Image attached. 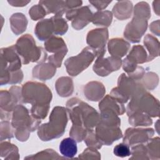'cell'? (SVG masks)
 I'll return each mask as SVG.
<instances>
[{
  "label": "cell",
  "instance_id": "1",
  "mask_svg": "<svg viewBox=\"0 0 160 160\" xmlns=\"http://www.w3.org/2000/svg\"><path fill=\"white\" fill-rule=\"evenodd\" d=\"M21 94L22 102L32 105L30 112L33 117L40 120L46 118L52 96L45 84L28 81L22 85Z\"/></svg>",
  "mask_w": 160,
  "mask_h": 160
},
{
  "label": "cell",
  "instance_id": "2",
  "mask_svg": "<svg viewBox=\"0 0 160 160\" xmlns=\"http://www.w3.org/2000/svg\"><path fill=\"white\" fill-rule=\"evenodd\" d=\"M66 108L72 125L93 129L100 121V114L98 111L78 98L69 99Z\"/></svg>",
  "mask_w": 160,
  "mask_h": 160
},
{
  "label": "cell",
  "instance_id": "3",
  "mask_svg": "<svg viewBox=\"0 0 160 160\" xmlns=\"http://www.w3.org/2000/svg\"><path fill=\"white\" fill-rule=\"evenodd\" d=\"M41 120L33 117L29 110L19 104L16 106L12 112L11 125L16 139L21 142L26 141L29 138L31 132L36 130Z\"/></svg>",
  "mask_w": 160,
  "mask_h": 160
},
{
  "label": "cell",
  "instance_id": "4",
  "mask_svg": "<svg viewBox=\"0 0 160 160\" xmlns=\"http://www.w3.org/2000/svg\"><path fill=\"white\" fill-rule=\"evenodd\" d=\"M68 123L66 108L54 107L49 116V122L40 125L38 128V136L43 141H48L62 136Z\"/></svg>",
  "mask_w": 160,
  "mask_h": 160
},
{
  "label": "cell",
  "instance_id": "5",
  "mask_svg": "<svg viewBox=\"0 0 160 160\" xmlns=\"http://www.w3.org/2000/svg\"><path fill=\"white\" fill-rule=\"evenodd\" d=\"M15 46L24 64L34 62H42L47 58L48 54L46 51L42 48L36 46L31 34H26L18 38Z\"/></svg>",
  "mask_w": 160,
  "mask_h": 160
},
{
  "label": "cell",
  "instance_id": "6",
  "mask_svg": "<svg viewBox=\"0 0 160 160\" xmlns=\"http://www.w3.org/2000/svg\"><path fill=\"white\" fill-rule=\"evenodd\" d=\"M128 116L134 112H142L152 118L159 115V102L151 94L144 90L130 99L126 108Z\"/></svg>",
  "mask_w": 160,
  "mask_h": 160
},
{
  "label": "cell",
  "instance_id": "7",
  "mask_svg": "<svg viewBox=\"0 0 160 160\" xmlns=\"http://www.w3.org/2000/svg\"><path fill=\"white\" fill-rule=\"evenodd\" d=\"M144 90L146 89L140 82L134 81L126 74L122 73L118 78V86L111 90L109 95L118 102L124 104Z\"/></svg>",
  "mask_w": 160,
  "mask_h": 160
},
{
  "label": "cell",
  "instance_id": "8",
  "mask_svg": "<svg viewBox=\"0 0 160 160\" xmlns=\"http://www.w3.org/2000/svg\"><path fill=\"white\" fill-rule=\"evenodd\" d=\"M1 85L8 84L9 75L11 72L21 69V60L15 45L1 49Z\"/></svg>",
  "mask_w": 160,
  "mask_h": 160
},
{
  "label": "cell",
  "instance_id": "9",
  "mask_svg": "<svg viewBox=\"0 0 160 160\" xmlns=\"http://www.w3.org/2000/svg\"><path fill=\"white\" fill-rule=\"evenodd\" d=\"M97 55V52L90 47L84 48L79 54L65 61L64 66L67 72L71 76H78L89 67Z\"/></svg>",
  "mask_w": 160,
  "mask_h": 160
},
{
  "label": "cell",
  "instance_id": "10",
  "mask_svg": "<svg viewBox=\"0 0 160 160\" xmlns=\"http://www.w3.org/2000/svg\"><path fill=\"white\" fill-rule=\"evenodd\" d=\"M22 102L21 88L18 86H12L9 91L1 90L0 95L1 119H11L12 112L16 106Z\"/></svg>",
  "mask_w": 160,
  "mask_h": 160
},
{
  "label": "cell",
  "instance_id": "11",
  "mask_svg": "<svg viewBox=\"0 0 160 160\" xmlns=\"http://www.w3.org/2000/svg\"><path fill=\"white\" fill-rule=\"evenodd\" d=\"M148 19L138 16H134L127 24L124 31V37L131 43H138L148 28Z\"/></svg>",
  "mask_w": 160,
  "mask_h": 160
},
{
  "label": "cell",
  "instance_id": "12",
  "mask_svg": "<svg viewBox=\"0 0 160 160\" xmlns=\"http://www.w3.org/2000/svg\"><path fill=\"white\" fill-rule=\"evenodd\" d=\"M93 13L88 6L68 11L66 18L71 21V26L76 30H81L92 21Z\"/></svg>",
  "mask_w": 160,
  "mask_h": 160
},
{
  "label": "cell",
  "instance_id": "13",
  "mask_svg": "<svg viewBox=\"0 0 160 160\" xmlns=\"http://www.w3.org/2000/svg\"><path fill=\"white\" fill-rule=\"evenodd\" d=\"M109 32L107 28H97L88 32L86 42L89 47L94 50L98 56L106 53V44L108 40Z\"/></svg>",
  "mask_w": 160,
  "mask_h": 160
},
{
  "label": "cell",
  "instance_id": "14",
  "mask_svg": "<svg viewBox=\"0 0 160 160\" xmlns=\"http://www.w3.org/2000/svg\"><path fill=\"white\" fill-rule=\"evenodd\" d=\"M96 58L92 69L99 76H107L111 72L119 70L122 66V60L119 58L111 56L104 58L103 55Z\"/></svg>",
  "mask_w": 160,
  "mask_h": 160
},
{
  "label": "cell",
  "instance_id": "15",
  "mask_svg": "<svg viewBox=\"0 0 160 160\" xmlns=\"http://www.w3.org/2000/svg\"><path fill=\"white\" fill-rule=\"evenodd\" d=\"M95 133L102 145L106 146L111 145L114 141L122 137L120 127L106 125L100 122L96 126Z\"/></svg>",
  "mask_w": 160,
  "mask_h": 160
},
{
  "label": "cell",
  "instance_id": "16",
  "mask_svg": "<svg viewBox=\"0 0 160 160\" xmlns=\"http://www.w3.org/2000/svg\"><path fill=\"white\" fill-rule=\"evenodd\" d=\"M152 128H129L124 132L123 142L129 146L147 142L154 135Z\"/></svg>",
  "mask_w": 160,
  "mask_h": 160
},
{
  "label": "cell",
  "instance_id": "17",
  "mask_svg": "<svg viewBox=\"0 0 160 160\" xmlns=\"http://www.w3.org/2000/svg\"><path fill=\"white\" fill-rule=\"evenodd\" d=\"M106 88L103 84L99 81H90L83 88V93L87 99L91 101H99L105 94Z\"/></svg>",
  "mask_w": 160,
  "mask_h": 160
},
{
  "label": "cell",
  "instance_id": "18",
  "mask_svg": "<svg viewBox=\"0 0 160 160\" xmlns=\"http://www.w3.org/2000/svg\"><path fill=\"white\" fill-rule=\"evenodd\" d=\"M130 44L122 38H112L108 41V49L109 54L114 57L121 58L128 53Z\"/></svg>",
  "mask_w": 160,
  "mask_h": 160
},
{
  "label": "cell",
  "instance_id": "19",
  "mask_svg": "<svg viewBox=\"0 0 160 160\" xmlns=\"http://www.w3.org/2000/svg\"><path fill=\"white\" fill-rule=\"evenodd\" d=\"M56 67L50 62H40L32 69L33 78L41 81H46L51 79L56 72Z\"/></svg>",
  "mask_w": 160,
  "mask_h": 160
},
{
  "label": "cell",
  "instance_id": "20",
  "mask_svg": "<svg viewBox=\"0 0 160 160\" xmlns=\"http://www.w3.org/2000/svg\"><path fill=\"white\" fill-rule=\"evenodd\" d=\"M44 48L48 52L55 55L65 56L68 52V48L62 38L52 36L44 42Z\"/></svg>",
  "mask_w": 160,
  "mask_h": 160
},
{
  "label": "cell",
  "instance_id": "21",
  "mask_svg": "<svg viewBox=\"0 0 160 160\" xmlns=\"http://www.w3.org/2000/svg\"><path fill=\"white\" fill-rule=\"evenodd\" d=\"M34 33L40 41H46L54 34V26L52 19H45L39 21L35 28Z\"/></svg>",
  "mask_w": 160,
  "mask_h": 160
},
{
  "label": "cell",
  "instance_id": "22",
  "mask_svg": "<svg viewBox=\"0 0 160 160\" xmlns=\"http://www.w3.org/2000/svg\"><path fill=\"white\" fill-rule=\"evenodd\" d=\"M99 109L100 111L103 110L112 111L118 116L123 114L126 111L123 104L114 99L109 94L106 95L99 102Z\"/></svg>",
  "mask_w": 160,
  "mask_h": 160
},
{
  "label": "cell",
  "instance_id": "23",
  "mask_svg": "<svg viewBox=\"0 0 160 160\" xmlns=\"http://www.w3.org/2000/svg\"><path fill=\"white\" fill-rule=\"evenodd\" d=\"M133 11L132 3L130 1H118L112 8L115 18L119 20H124L129 18Z\"/></svg>",
  "mask_w": 160,
  "mask_h": 160
},
{
  "label": "cell",
  "instance_id": "24",
  "mask_svg": "<svg viewBox=\"0 0 160 160\" xmlns=\"http://www.w3.org/2000/svg\"><path fill=\"white\" fill-rule=\"evenodd\" d=\"M55 88L59 96L63 98L68 97L74 91L73 81L70 77L68 76L59 78L56 82Z\"/></svg>",
  "mask_w": 160,
  "mask_h": 160
},
{
  "label": "cell",
  "instance_id": "25",
  "mask_svg": "<svg viewBox=\"0 0 160 160\" xmlns=\"http://www.w3.org/2000/svg\"><path fill=\"white\" fill-rule=\"evenodd\" d=\"M9 22L13 33L16 35H19L26 31L28 21L24 14L16 12L10 17Z\"/></svg>",
  "mask_w": 160,
  "mask_h": 160
},
{
  "label": "cell",
  "instance_id": "26",
  "mask_svg": "<svg viewBox=\"0 0 160 160\" xmlns=\"http://www.w3.org/2000/svg\"><path fill=\"white\" fill-rule=\"evenodd\" d=\"M148 55L144 47L141 45H136L132 48L125 59L130 62L138 64L148 62Z\"/></svg>",
  "mask_w": 160,
  "mask_h": 160
},
{
  "label": "cell",
  "instance_id": "27",
  "mask_svg": "<svg viewBox=\"0 0 160 160\" xmlns=\"http://www.w3.org/2000/svg\"><path fill=\"white\" fill-rule=\"evenodd\" d=\"M39 4L44 7L47 14L62 16L66 12L64 1H39Z\"/></svg>",
  "mask_w": 160,
  "mask_h": 160
},
{
  "label": "cell",
  "instance_id": "28",
  "mask_svg": "<svg viewBox=\"0 0 160 160\" xmlns=\"http://www.w3.org/2000/svg\"><path fill=\"white\" fill-rule=\"evenodd\" d=\"M144 45L149 52L148 62L152 61L159 55V42L157 38L148 34L144 38Z\"/></svg>",
  "mask_w": 160,
  "mask_h": 160
},
{
  "label": "cell",
  "instance_id": "29",
  "mask_svg": "<svg viewBox=\"0 0 160 160\" xmlns=\"http://www.w3.org/2000/svg\"><path fill=\"white\" fill-rule=\"evenodd\" d=\"M76 141L72 138H67L61 141L59 144L61 154L68 158H72L78 152Z\"/></svg>",
  "mask_w": 160,
  "mask_h": 160
},
{
  "label": "cell",
  "instance_id": "30",
  "mask_svg": "<svg viewBox=\"0 0 160 160\" xmlns=\"http://www.w3.org/2000/svg\"><path fill=\"white\" fill-rule=\"evenodd\" d=\"M1 156L5 159H19V149L16 146L9 141H1L0 146Z\"/></svg>",
  "mask_w": 160,
  "mask_h": 160
},
{
  "label": "cell",
  "instance_id": "31",
  "mask_svg": "<svg viewBox=\"0 0 160 160\" xmlns=\"http://www.w3.org/2000/svg\"><path fill=\"white\" fill-rule=\"evenodd\" d=\"M112 21V12L107 10L98 11L93 14L92 22L96 26L108 27Z\"/></svg>",
  "mask_w": 160,
  "mask_h": 160
},
{
  "label": "cell",
  "instance_id": "32",
  "mask_svg": "<svg viewBox=\"0 0 160 160\" xmlns=\"http://www.w3.org/2000/svg\"><path fill=\"white\" fill-rule=\"evenodd\" d=\"M128 122L133 126H148L152 124L151 117L142 112H134L128 116Z\"/></svg>",
  "mask_w": 160,
  "mask_h": 160
},
{
  "label": "cell",
  "instance_id": "33",
  "mask_svg": "<svg viewBox=\"0 0 160 160\" xmlns=\"http://www.w3.org/2000/svg\"><path fill=\"white\" fill-rule=\"evenodd\" d=\"M159 138L156 137L150 139L146 146L149 159H160V142Z\"/></svg>",
  "mask_w": 160,
  "mask_h": 160
},
{
  "label": "cell",
  "instance_id": "34",
  "mask_svg": "<svg viewBox=\"0 0 160 160\" xmlns=\"http://www.w3.org/2000/svg\"><path fill=\"white\" fill-rule=\"evenodd\" d=\"M64 158V157L59 156V154L52 149H44L35 154L24 158L26 159H59Z\"/></svg>",
  "mask_w": 160,
  "mask_h": 160
},
{
  "label": "cell",
  "instance_id": "35",
  "mask_svg": "<svg viewBox=\"0 0 160 160\" xmlns=\"http://www.w3.org/2000/svg\"><path fill=\"white\" fill-rule=\"evenodd\" d=\"M54 26V34L55 35H63L68 29V25L65 20L61 16H54L51 18Z\"/></svg>",
  "mask_w": 160,
  "mask_h": 160
},
{
  "label": "cell",
  "instance_id": "36",
  "mask_svg": "<svg viewBox=\"0 0 160 160\" xmlns=\"http://www.w3.org/2000/svg\"><path fill=\"white\" fill-rule=\"evenodd\" d=\"M141 80L142 81L140 82L146 89L153 90L158 85L159 77L153 72H148L144 74Z\"/></svg>",
  "mask_w": 160,
  "mask_h": 160
},
{
  "label": "cell",
  "instance_id": "37",
  "mask_svg": "<svg viewBox=\"0 0 160 160\" xmlns=\"http://www.w3.org/2000/svg\"><path fill=\"white\" fill-rule=\"evenodd\" d=\"M131 157L129 159H149L146 146L142 144H136L131 148Z\"/></svg>",
  "mask_w": 160,
  "mask_h": 160
},
{
  "label": "cell",
  "instance_id": "38",
  "mask_svg": "<svg viewBox=\"0 0 160 160\" xmlns=\"http://www.w3.org/2000/svg\"><path fill=\"white\" fill-rule=\"evenodd\" d=\"M133 15L149 19L151 18V9L148 3L144 1L138 2L134 8Z\"/></svg>",
  "mask_w": 160,
  "mask_h": 160
},
{
  "label": "cell",
  "instance_id": "39",
  "mask_svg": "<svg viewBox=\"0 0 160 160\" xmlns=\"http://www.w3.org/2000/svg\"><path fill=\"white\" fill-rule=\"evenodd\" d=\"M1 126V142L6 139H9L13 138L14 128L11 123L7 120H1L0 123Z\"/></svg>",
  "mask_w": 160,
  "mask_h": 160
},
{
  "label": "cell",
  "instance_id": "40",
  "mask_svg": "<svg viewBox=\"0 0 160 160\" xmlns=\"http://www.w3.org/2000/svg\"><path fill=\"white\" fill-rule=\"evenodd\" d=\"M83 141L88 147H92L96 149H100L102 146V144L98 139L96 133L94 132L93 129L88 130L87 134Z\"/></svg>",
  "mask_w": 160,
  "mask_h": 160
},
{
  "label": "cell",
  "instance_id": "41",
  "mask_svg": "<svg viewBox=\"0 0 160 160\" xmlns=\"http://www.w3.org/2000/svg\"><path fill=\"white\" fill-rule=\"evenodd\" d=\"M88 130L82 126L72 125L69 131V136L76 142H80L84 140Z\"/></svg>",
  "mask_w": 160,
  "mask_h": 160
},
{
  "label": "cell",
  "instance_id": "42",
  "mask_svg": "<svg viewBox=\"0 0 160 160\" xmlns=\"http://www.w3.org/2000/svg\"><path fill=\"white\" fill-rule=\"evenodd\" d=\"M29 14L33 21H37L43 18L47 14V12L44 7L39 4L34 5L29 9Z\"/></svg>",
  "mask_w": 160,
  "mask_h": 160
},
{
  "label": "cell",
  "instance_id": "43",
  "mask_svg": "<svg viewBox=\"0 0 160 160\" xmlns=\"http://www.w3.org/2000/svg\"><path fill=\"white\" fill-rule=\"evenodd\" d=\"M78 158L81 159H100L101 154L96 148L88 147L79 155Z\"/></svg>",
  "mask_w": 160,
  "mask_h": 160
},
{
  "label": "cell",
  "instance_id": "44",
  "mask_svg": "<svg viewBox=\"0 0 160 160\" xmlns=\"http://www.w3.org/2000/svg\"><path fill=\"white\" fill-rule=\"evenodd\" d=\"M113 153L118 157L124 158L131 155V150L128 144L122 142L117 144L114 148Z\"/></svg>",
  "mask_w": 160,
  "mask_h": 160
},
{
  "label": "cell",
  "instance_id": "45",
  "mask_svg": "<svg viewBox=\"0 0 160 160\" xmlns=\"http://www.w3.org/2000/svg\"><path fill=\"white\" fill-rule=\"evenodd\" d=\"M23 79V72L20 69L9 73V84H16L21 82Z\"/></svg>",
  "mask_w": 160,
  "mask_h": 160
},
{
  "label": "cell",
  "instance_id": "46",
  "mask_svg": "<svg viewBox=\"0 0 160 160\" xmlns=\"http://www.w3.org/2000/svg\"><path fill=\"white\" fill-rule=\"evenodd\" d=\"M111 2V1H89V2L99 11H102L106 8Z\"/></svg>",
  "mask_w": 160,
  "mask_h": 160
},
{
  "label": "cell",
  "instance_id": "47",
  "mask_svg": "<svg viewBox=\"0 0 160 160\" xmlns=\"http://www.w3.org/2000/svg\"><path fill=\"white\" fill-rule=\"evenodd\" d=\"M64 3H65L66 10V12H67L68 11L80 8L82 4V1H78V0L64 1Z\"/></svg>",
  "mask_w": 160,
  "mask_h": 160
},
{
  "label": "cell",
  "instance_id": "48",
  "mask_svg": "<svg viewBox=\"0 0 160 160\" xmlns=\"http://www.w3.org/2000/svg\"><path fill=\"white\" fill-rule=\"evenodd\" d=\"M150 31L155 35L159 36V20L153 21L151 23L149 26Z\"/></svg>",
  "mask_w": 160,
  "mask_h": 160
},
{
  "label": "cell",
  "instance_id": "49",
  "mask_svg": "<svg viewBox=\"0 0 160 160\" xmlns=\"http://www.w3.org/2000/svg\"><path fill=\"white\" fill-rule=\"evenodd\" d=\"M8 2L14 7H23L26 6L30 2V1H20V0H10L8 1Z\"/></svg>",
  "mask_w": 160,
  "mask_h": 160
},
{
  "label": "cell",
  "instance_id": "50",
  "mask_svg": "<svg viewBox=\"0 0 160 160\" xmlns=\"http://www.w3.org/2000/svg\"><path fill=\"white\" fill-rule=\"evenodd\" d=\"M152 7L154 12L158 15L159 16V9H160V0L154 1L152 2Z\"/></svg>",
  "mask_w": 160,
  "mask_h": 160
}]
</instances>
